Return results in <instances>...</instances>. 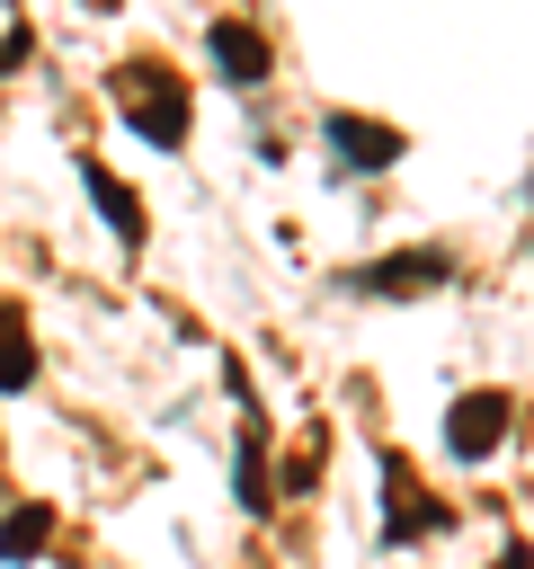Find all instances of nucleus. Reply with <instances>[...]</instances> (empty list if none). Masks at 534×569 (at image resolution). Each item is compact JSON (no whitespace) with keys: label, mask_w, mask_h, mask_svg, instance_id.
<instances>
[{"label":"nucleus","mask_w":534,"mask_h":569,"mask_svg":"<svg viewBox=\"0 0 534 569\" xmlns=\"http://www.w3.org/2000/svg\"><path fill=\"white\" fill-rule=\"evenodd\" d=\"M116 116L151 142V151H178L187 142V124H196V98H187V80L160 62V53H134V62H116Z\"/></svg>","instance_id":"1"},{"label":"nucleus","mask_w":534,"mask_h":569,"mask_svg":"<svg viewBox=\"0 0 534 569\" xmlns=\"http://www.w3.org/2000/svg\"><path fill=\"white\" fill-rule=\"evenodd\" d=\"M445 525H454V507L418 480V462H409L400 445H383V542L409 551V542H427V533H445Z\"/></svg>","instance_id":"2"},{"label":"nucleus","mask_w":534,"mask_h":569,"mask_svg":"<svg viewBox=\"0 0 534 569\" xmlns=\"http://www.w3.org/2000/svg\"><path fill=\"white\" fill-rule=\"evenodd\" d=\"M507 427H516V391L481 382V391H463V400L445 409V453H454V462H490V453L507 445Z\"/></svg>","instance_id":"3"},{"label":"nucleus","mask_w":534,"mask_h":569,"mask_svg":"<svg viewBox=\"0 0 534 569\" xmlns=\"http://www.w3.org/2000/svg\"><path fill=\"white\" fill-rule=\"evenodd\" d=\"M445 276H454V258L427 249V240H409V249H392V258L347 267L338 284H347V293H374V302H400V293H427V284H445Z\"/></svg>","instance_id":"4"},{"label":"nucleus","mask_w":534,"mask_h":569,"mask_svg":"<svg viewBox=\"0 0 534 569\" xmlns=\"http://www.w3.org/2000/svg\"><path fill=\"white\" fill-rule=\"evenodd\" d=\"M205 62H214L222 89H267L276 44H267V27H249V18H214V27H205Z\"/></svg>","instance_id":"5"},{"label":"nucleus","mask_w":534,"mask_h":569,"mask_svg":"<svg viewBox=\"0 0 534 569\" xmlns=\"http://www.w3.org/2000/svg\"><path fill=\"white\" fill-rule=\"evenodd\" d=\"M320 133H329L338 169H400V151H409V133H400V124L356 116V107H329V116H320Z\"/></svg>","instance_id":"6"},{"label":"nucleus","mask_w":534,"mask_h":569,"mask_svg":"<svg viewBox=\"0 0 534 569\" xmlns=\"http://www.w3.org/2000/svg\"><path fill=\"white\" fill-rule=\"evenodd\" d=\"M80 187L98 196V213H107V231H116L125 249H142V196H134V187H125V178H116L107 160H89V151H80Z\"/></svg>","instance_id":"7"},{"label":"nucleus","mask_w":534,"mask_h":569,"mask_svg":"<svg viewBox=\"0 0 534 569\" xmlns=\"http://www.w3.org/2000/svg\"><path fill=\"white\" fill-rule=\"evenodd\" d=\"M44 542H53V507H44V498H27V507L0 516V569H27Z\"/></svg>","instance_id":"8"},{"label":"nucleus","mask_w":534,"mask_h":569,"mask_svg":"<svg viewBox=\"0 0 534 569\" xmlns=\"http://www.w3.org/2000/svg\"><path fill=\"white\" fill-rule=\"evenodd\" d=\"M36 382V338H27V311L0 302V391H27Z\"/></svg>","instance_id":"9"},{"label":"nucleus","mask_w":534,"mask_h":569,"mask_svg":"<svg viewBox=\"0 0 534 569\" xmlns=\"http://www.w3.org/2000/svg\"><path fill=\"white\" fill-rule=\"evenodd\" d=\"M490 569H534V551H525V542H507V551H498Z\"/></svg>","instance_id":"10"}]
</instances>
